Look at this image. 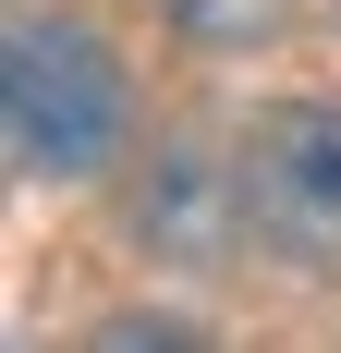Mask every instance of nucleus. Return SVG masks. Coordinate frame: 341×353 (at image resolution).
<instances>
[{
    "label": "nucleus",
    "mask_w": 341,
    "mask_h": 353,
    "mask_svg": "<svg viewBox=\"0 0 341 353\" xmlns=\"http://www.w3.org/2000/svg\"><path fill=\"white\" fill-rule=\"evenodd\" d=\"M159 12L195 37V49H256V37H280L293 0H159Z\"/></svg>",
    "instance_id": "4"
},
{
    "label": "nucleus",
    "mask_w": 341,
    "mask_h": 353,
    "mask_svg": "<svg viewBox=\"0 0 341 353\" xmlns=\"http://www.w3.org/2000/svg\"><path fill=\"white\" fill-rule=\"evenodd\" d=\"M135 85L98 25L73 12H12V171L25 183H98L122 159Z\"/></svg>",
    "instance_id": "1"
},
{
    "label": "nucleus",
    "mask_w": 341,
    "mask_h": 353,
    "mask_svg": "<svg viewBox=\"0 0 341 353\" xmlns=\"http://www.w3.org/2000/svg\"><path fill=\"white\" fill-rule=\"evenodd\" d=\"M232 208H244V232H256L280 268L341 281V110L329 98H280L269 122L244 134Z\"/></svg>",
    "instance_id": "2"
},
{
    "label": "nucleus",
    "mask_w": 341,
    "mask_h": 353,
    "mask_svg": "<svg viewBox=\"0 0 341 353\" xmlns=\"http://www.w3.org/2000/svg\"><path fill=\"white\" fill-rule=\"evenodd\" d=\"M98 341H110V353H146V341H159V353H195L207 329H183V317H110Z\"/></svg>",
    "instance_id": "5"
},
{
    "label": "nucleus",
    "mask_w": 341,
    "mask_h": 353,
    "mask_svg": "<svg viewBox=\"0 0 341 353\" xmlns=\"http://www.w3.org/2000/svg\"><path fill=\"white\" fill-rule=\"evenodd\" d=\"M195 195H207V171H195V159H159V171H146L135 232H146V244H170V256H207V208H195Z\"/></svg>",
    "instance_id": "3"
}]
</instances>
